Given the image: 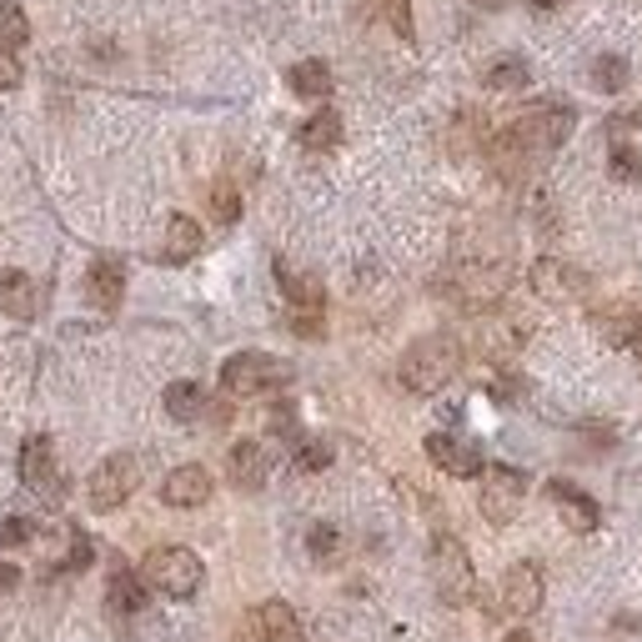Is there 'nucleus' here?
Returning <instances> with one entry per match:
<instances>
[{
    "mask_svg": "<svg viewBox=\"0 0 642 642\" xmlns=\"http://www.w3.org/2000/svg\"><path fill=\"white\" fill-rule=\"evenodd\" d=\"M572 121H577L572 105H532L527 116H517L507 131L492 141V161H498V171H517L523 161L557 151V146L572 136Z\"/></svg>",
    "mask_w": 642,
    "mask_h": 642,
    "instance_id": "1",
    "label": "nucleus"
},
{
    "mask_svg": "<svg viewBox=\"0 0 642 642\" xmlns=\"http://www.w3.org/2000/svg\"><path fill=\"white\" fill-rule=\"evenodd\" d=\"M457 372H462V341L446 337V331H432V337L412 341V347L402 352V367H396V377H402L406 392L432 396V392H442V387L457 377Z\"/></svg>",
    "mask_w": 642,
    "mask_h": 642,
    "instance_id": "2",
    "label": "nucleus"
},
{
    "mask_svg": "<svg viewBox=\"0 0 642 642\" xmlns=\"http://www.w3.org/2000/svg\"><path fill=\"white\" fill-rule=\"evenodd\" d=\"M141 577L161 592V597H171V603H186V597H197V592H201V582H206V567H201V557L191 547H156V552H146Z\"/></svg>",
    "mask_w": 642,
    "mask_h": 642,
    "instance_id": "3",
    "label": "nucleus"
},
{
    "mask_svg": "<svg viewBox=\"0 0 642 642\" xmlns=\"http://www.w3.org/2000/svg\"><path fill=\"white\" fill-rule=\"evenodd\" d=\"M432 582H437V597L446 607H467L477 592V572H473V557L462 547L452 532H437L432 542Z\"/></svg>",
    "mask_w": 642,
    "mask_h": 642,
    "instance_id": "4",
    "label": "nucleus"
},
{
    "mask_svg": "<svg viewBox=\"0 0 642 642\" xmlns=\"http://www.w3.org/2000/svg\"><path fill=\"white\" fill-rule=\"evenodd\" d=\"M291 372L287 362H276V356L266 352H237L222 362V392L226 396H262L272 392V387H281Z\"/></svg>",
    "mask_w": 642,
    "mask_h": 642,
    "instance_id": "5",
    "label": "nucleus"
},
{
    "mask_svg": "<svg viewBox=\"0 0 642 642\" xmlns=\"http://www.w3.org/2000/svg\"><path fill=\"white\" fill-rule=\"evenodd\" d=\"M136 482H141V462H136L131 452H116V457H105L101 467L91 473V482H86V498H91L96 512H116L121 502H131Z\"/></svg>",
    "mask_w": 642,
    "mask_h": 642,
    "instance_id": "6",
    "label": "nucleus"
},
{
    "mask_svg": "<svg viewBox=\"0 0 642 642\" xmlns=\"http://www.w3.org/2000/svg\"><path fill=\"white\" fill-rule=\"evenodd\" d=\"M21 482H26L40 502H51V507L66 498V477H61V467H55L51 437H30V442L21 446Z\"/></svg>",
    "mask_w": 642,
    "mask_h": 642,
    "instance_id": "7",
    "label": "nucleus"
},
{
    "mask_svg": "<svg viewBox=\"0 0 642 642\" xmlns=\"http://www.w3.org/2000/svg\"><path fill=\"white\" fill-rule=\"evenodd\" d=\"M527 498V473L523 467H487L482 473V517L487 523H512L523 512Z\"/></svg>",
    "mask_w": 642,
    "mask_h": 642,
    "instance_id": "8",
    "label": "nucleus"
},
{
    "mask_svg": "<svg viewBox=\"0 0 642 642\" xmlns=\"http://www.w3.org/2000/svg\"><path fill=\"white\" fill-rule=\"evenodd\" d=\"M542 597H547V582H542V567L538 563H512L507 572H502V588H498L502 613L532 617L542 607Z\"/></svg>",
    "mask_w": 642,
    "mask_h": 642,
    "instance_id": "9",
    "label": "nucleus"
},
{
    "mask_svg": "<svg viewBox=\"0 0 642 642\" xmlns=\"http://www.w3.org/2000/svg\"><path fill=\"white\" fill-rule=\"evenodd\" d=\"M427 457H432L446 477H462V482L487 473V462H482V452H477V442H462V437H446V432L427 437Z\"/></svg>",
    "mask_w": 642,
    "mask_h": 642,
    "instance_id": "10",
    "label": "nucleus"
},
{
    "mask_svg": "<svg viewBox=\"0 0 642 642\" xmlns=\"http://www.w3.org/2000/svg\"><path fill=\"white\" fill-rule=\"evenodd\" d=\"M532 291L547 297V302H577V297L588 291V276L577 272V266L557 262V256H542V262L532 266Z\"/></svg>",
    "mask_w": 642,
    "mask_h": 642,
    "instance_id": "11",
    "label": "nucleus"
},
{
    "mask_svg": "<svg viewBox=\"0 0 642 642\" xmlns=\"http://www.w3.org/2000/svg\"><path fill=\"white\" fill-rule=\"evenodd\" d=\"M547 492H552V502H557V512H563V523L572 527V532H597V523H603V507L582 492V487H572V482H547Z\"/></svg>",
    "mask_w": 642,
    "mask_h": 642,
    "instance_id": "12",
    "label": "nucleus"
},
{
    "mask_svg": "<svg viewBox=\"0 0 642 642\" xmlns=\"http://www.w3.org/2000/svg\"><path fill=\"white\" fill-rule=\"evenodd\" d=\"M161 502H166V507H201V502H211V473L197 467V462L176 467V473L161 482Z\"/></svg>",
    "mask_w": 642,
    "mask_h": 642,
    "instance_id": "13",
    "label": "nucleus"
},
{
    "mask_svg": "<svg viewBox=\"0 0 642 642\" xmlns=\"http://www.w3.org/2000/svg\"><path fill=\"white\" fill-rule=\"evenodd\" d=\"M86 297H91L101 312H116L121 297H126V266L116 256H96L91 272H86Z\"/></svg>",
    "mask_w": 642,
    "mask_h": 642,
    "instance_id": "14",
    "label": "nucleus"
},
{
    "mask_svg": "<svg viewBox=\"0 0 642 642\" xmlns=\"http://www.w3.org/2000/svg\"><path fill=\"white\" fill-rule=\"evenodd\" d=\"M251 632H256V642H302V622H297L291 603H281V597H272V603H262L251 613Z\"/></svg>",
    "mask_w": 642,
    "mask_h": 642,
    "instance_id": "15",
    "label": "nucleus"
},
{
    "mask_svg": "<svg viewBox=\"0 0 642 642\" xmlns=\"http://www.w3.org/2000/svg\"><path fill=\"white\" fill-rule=\"evenodd\" d=\"M226 473H231V482H237L241 492H256V487H266L272 457H266L262 442H237L231 452H226Z\"/></svg>",
    "mask_w": 642,
    "mask_h": 642,
    "instance_id": "16",
    "label": "nucleus"
},
{
    "mask_svg": "<svg viewBox=\"0 0 642 642\" xmlns=\"http://www.w3.org/2000/svg\"><path fill=\"white\" fill-rule=\"evenodd\" d=\"M0 312L15 322H30L40 312V291L26 272H0Z\"/></svg>",
    "mask_w": 642,
    "mask_h": 642,
    "instance_id": "17",
    "label": "nucleus"
},
{
    "mask_svg": "<svg viewBox=\"0 0 642 642\" xmlns=\"http://www.w3.org/2000/svg\"><path fill=\"white\" fill-rule=\"evenodd\" d=\"M276 281H281V291H287V302H291V312H322V281L316 276H306V272H291L287 262H276Z\"/></svg>",
    "mask_w": 642,
    "mask_h": 642,
    "instance_id": "18",
    "label": "nucleus"
},
{
    "mask_svg": "<svg viewBox=\"0 0 642 642\" xmlns=\"http://www.w3.org/2000/svg\"><path fill=\"white\" fill-rule=\"evenodd\" d=\"M201 251V226L191 222V216H171L166 222V247H161V262H171V266H181V262H191Z\"/></svg>",
    "mask_w": 642,
    "mask_h": 642,
    "instance_id": "19",
    "label": "nucleus"
},
{
    "mask_svg": "<svg viewBox=\"0 0 642 642\" xmlns=\"http://www.w3.org/2000/svg\"><path fill=\"white\" fill-rule=\"evenodd\" d=\"M146 577H136V572H111V582H105V603H111V613H121V617H136L146 607Z\"/></svg>",
    "mask_w": 642,
    "mask_h": 642,
    "instance_id": "20",
    "label": "nucleus"
},
{
    "mask_svg": "<svg viewBox=\"0 0 642 642\" xmlns=\"http://www.w3.org/2000/svg\"><path fill=\"white\" fill-rule=\"evenodd\" d=\"M291 91L306 96V101H322V96H331V66L327 61H297V66L287 71Z\"/></svg>",
    "mask_w": 642,
    "mask_h": 642,
    "instance_id": "21",
    "label": "nucleus"
},
{
    "mask_svg": "<svg viewBox=\"0 0 642 642\" xmlns=\"http://www.w3.org/2000/svg\"><path fill=\"white\" fill-rule=\"evenodd\" d=\"M597 331H603L613 347H622V352H628L632 337L642 331V316L632 312V306H603V312H597Z\"/></svg>",
    "mask_w": 642,
    "mask_h": 642,
    "instance_id": "22",
    "label": "nucleus"
},
{
    "mask_svg": "<svg viewBox=\"0 0 642 642\" xmlns=\"http://www.w3.org/2000/svg\"><path fill=\"white\" fill-rule=\"evenodd\" d=\"M161 402H166V412L176 421H197L201 412H206V392H201L197 381H171Z\"/></svg>",
    "mask_w": 642,
    "mask_h": 642,
    "instance_id": "23",
    "label": "nucleus"
},
{
    "mask_svg": "<svg viewBox=\"0 0 642 642\" xmlns=\"http://www.w3.org/2000/svg\"><path fill=\"white\" fill-rule=\"evenodd\" d=\"M337 141H341V116H337V111H316V116L302 126V146H306V151H331Z\"/></svg>",
    "mask_w": 642,
    "mask_h": 642,
    "instance_id": "24",
    "label": "nucleus"
},
{
    "mask_svg": "<svg viewBox=\"0 0 642 642\" xmlns=\"http://www.w3.org/2000/svg\"><path fill=\"white\" fill-rule=\"evenodd\" d=\"M487 91H527V80H532V71H527V61H517V55H507V61H498V66H487Z\"/></svg>",
    "mask_w": 642,
    "mask_h": 642,
    "instance_id": "25",
    "label": "nucleus"
},
{
    "mask_svg": "<svg viewBox=\"0 0 642 642\" xmlns=\"http://www.w3.org/2000/svg\"><path fill=\"white\" fill-rule=\"evenodd\" d=\"M592 80H597V91L622 96L628 91V61H622V55H597V61H592Z\"/></svg>",
    "mask_w": 642,
    "mask_h": 642,
    "instance_id": "26",
    "label": "nucleus"
},
{
    "mask_svg": "<svg viewBox=\"0 0 642 642\" xmlns=\"http://www.w3.org/2000/svg\"><path fill=\"white\" fill-rule=\"evenodd\" d=\"M30 40V21H26V11L15 5V0H0V46H26Z\"/></svg>",
    "mask_w": 642,
    "mask_h": 642,
    "instance_id": "27",
    "label": "nucleus"
},
{
    "mask_svg": "<svg viewBox=\"0 0 642 642\" xmlns=\"http://www.w3.org/2000/svg\"><path fill=\"white\" fill-rule=\"evenodd\" d=\"M607 171H613V181H638L642 176V151L638 146H613V156H607Z\"/></svg>",
    "mask_w": 642,
    "mask_h": 642,
    "instance_id": "28",
    "label": "nucleus"
},
{
    "mask_svg": "<svg viewBox=\"0 0 642 642\" xmlns=\"http://www.w3.org/2000/svg\"><path fill=\"white\" fill-rule=\"evenodd\" d=\"M211 211H216V222L222 226H231L241 216V197H237V186H216V191H211Z\"/></svg>",
    "mask_w": 642,
    "mask_h": 642,
    "instance_id": "29",
    "label": "nucleus"
},
{
    "mask_svg": "<svg viewBox=\"0 0 642 642\" xmlns=\"http://www.w3.org/2000/svg\"><path fill=\"white\" fill-rule=\"evenodd\" d=\"M30 538H36V523H30V517H5V523H0V547H26Z\"/></svg>",
    "mask_w": 642,
    "mask_h": 642,
    "instance_id": "30",
    "label": "nucleus"
},
{
    "mask_svg": "<svg viewBox=\"0 0 642 642\" xmlns=\"http://www.w3.org/2000/svg\"><path fill=\"white\" fill-rule=\"evenodd\" d=\"M66 572H80V567H91V538H80V532H66V557H61Z\"/></svg>",
    "mask_w": 642,
    "mask_h": 642,
    "instance_id": "31",
    "label": "nucleus"
},
{
    "mask_svg": "<svg viewBox=\"0 0 642 642\" xmlns=\"http://www.w3.org/2000/svg\"><path fill=\"white\" fill-rule=\"evenodd\" d=\"M297 467H302V473H322V467H331V446L327 442H302L297 446Z\"/></svg>",
    "mask_w": 642,
    "mask_h": 642,
    "instance_id": "32",
    "label": "nucleus"
},
{
    "mask_svg": "<svg viewBox=\"0 0 642 642\" xmlns=\"http://www.w3.org/2000/svg\"><path fill=\"white\" fill-rule=\"evenodd\" d=\"M337 527L331 523H316L312 527V538H306V547H312V557H331V552H337Z\"/></svg>",
    "mask_w": 642,
    "mask_h": 642,
    "instance_id": "33",
    "label": "nucleus"
},
{
    "mask_svg": "<svg viewBox=\"0 0 642 642\" xmlns=\"http://www.w3.org/2000/svg\"><path fill=\"white\" fill-rule=\"evenodd\" d=\"M15 86H21V61L11 46H0V91H15Z\"/></svg>",
    "mask_w": 642,
    "mask_h": 642,
    "instance_id": "34",
    "label": "nucleus"
},
{
    "mask_svg": "<svg viewBox=\"0 0 642 642\" xmlns=\"http://www.w3.org/2000/svg\"><path fill=\"white\" fill-rule=\"evenodd\" d=\"M15 588H21V567L0 563V597H5V592H15Z\"/></svg>",
    "mask_w": 642,
    "mask_h": 642,
    "instance_id": "35",
    "label": "nucleus"
},
{
    "mask_svg": "<svg viewBox=\"0 0 642 642\" xmlns=\"http://www.w3.org/2000/svg\"><path fill=\"white\" fill-rule=\"evenodd\" d=\"M392 26L412 40V15H406V0H392Z\"/></svg>",
    "mask_w": 642,
    "mask_h": 642,
    "instance_id": "36",
    "label": "nucleus"
},
{
    "mask_svg": "<svg viewBox=\"0 0 642 642\" xmlns=\"http://www.w3.org/2000/svg\"><path fill=\"white\" fill-rule=\"evenodd\" d=\"M527 5H532V11H557L563 0H527Z\"/></svg>",
    "mask_w": 642,
    "mask_h": 642,
    "instance_id": "37",
    "label": "nucleus"
},
{
    "mask_svg": "<svg viewBox=\"0 0 642 642\" xmlns=\"http://www.w3.org/2000/svg\"><path fill=\"white\" fill-rule=\"evenodd\" d=\"M507 642H532V638H527V632L517 628V632H507Z\"/></svg>",
    "mask_w": 642,
    "mask_h": 642,
    "instance_id": "38",
    "label": "nucleus"
}]
</instances>
